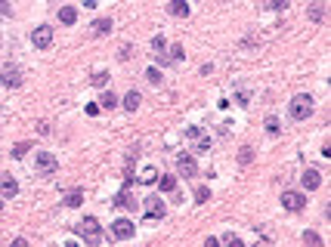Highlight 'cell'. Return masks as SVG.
I'll use <instances>...</instances> for the list:
<instances>
[{
    "instance_id": "1",
    "label": "cell",
    "mask_w": 331,
    "mask_h": 247,
    "mask_svg": "<svg viewBox=\"0 0 331 247\" xmlns=\"http://www.w3.org/2000/svg\"><path fill=\"white\" fill-rule=\"evenodd\" d=\"M74 232H78L90 247L103 244V226H99V219H96V216H84L81 223H74Z\"/></svg>"
},
{
    "instance_id": "2",
    "label": "cell",
    "mask_w": 331,
    "mask_h": 247,
    "mask_svg": "<svg viewBox=\"0 0 331 247\" xmlns=\"http://www.w3.org/2000/svg\"><path fill=\"white\" fill-rule=\"evenodd\" d=\"M313 108H316L313 96L300 93V96H294L291 102H288V117H291V121H307V117L313 115Z\"/></svg>"
},
{
    "instance_id": "3",
    "label": "cell",
    "mask_w": 331,
    "mask_h": 247,
    "mask_svg": "<svg viewBox=\"0 0 331 247\" xmlns=\"http://www.w3.org/2000/svg\"><path fill=\"white\" fill-rule=\"evenodd\" d=\"M133 235H137V226H133V219L118 216L115 223H112V238H115V241H130Z\"/></svg>"
},
{
    "instance_id": "4",
    "label": "cell",
    "mask_w": 331,
    "mask_h": 247,
    "mask_svg": "<svg viewBox=\"0 0 331 247\" xmlns=\"http://www.w3.org/2000/svg\"><path fill=\"white\" fill-rule=\"evenodd\" d=\"M0 83L3 87H10V90H16V87H22V68L19 65H3L0 68Z\"/></svg>"
},
{
    "instance_id": "5",
    "label": "cell",
    "mask_w": 331,
    "mask_h": 247,
    "mask_svg": "<svg viewBox=\"0 0 331 247\" xmlns=\"http://www.w3.org/2000/svg\"><path fill=\"white\" fill-rule=\"evenodd\" d=\"M282 207H285V210H291V214H300V210L307 207V198H303V192L288 189V192L282 195Z\"/></svg>"
},
{
    "instance_id": "6",
    "label": "cell",
    "mask_w": 331,
    "mask_h": 247,
    "mask_svg": "<svg viewBox=\"0 0 331 247\" xmlns=\"http://www.w3.org/2000/svg\"><path fill=\"white\" fill-rule=\"evenodd\" d=\"M146 219H164L167 216V204L161 198H146V207H142Z\"/></svg>"
},
{
    "instance_id": "7",
    "label": "cell",
    "mask_w": 331,
    "mask_h": 247,
    "mask_svg": "<svg viewBox=\"0 0 331 247\" xmlns=\"http://www.w3.org/2000/svg\"><path fill=\"white\" fill-rule=\"evenodd\" d=\"M31 44H35L37 49H47L50 44H53V28H50V25L35 28V31H31Z\"/></svg>"
},
{
    "instance_id": "8",
    "label": "cell",
    "mask_w": 331,
    "mask_h": 247,
    "mask_svg": "<svg viewBox=\"0 0 331 247\" xmlns=\"http://www.w3.org/2000/svg\"><path fill=\"white\" fill-rule=\"evenodd\" d=\"M176 170H180V176H186V180L198 176V164H195L192 155H180V158H176Z\"/></svg>"
},
{
    "instance_id": "9",
    "label": "cell",
    "mask_w": 331,
    "mask_h": 247,
    "mask_svg": "<svg viewBox=\"0 0 331 247\" xmlns=\"http://www.w3.org/2000/svg\"><path fill=\"white\" fill-rule=\"evenodd\" d=\"M19 195V182L10 173H0V198H16Z\"/></svg>"
},
{
    "instance_id": "10",
    "label": "cell",
    "mask_w": 331,
    "mask_h": 247,
    "mask_svg": "<svg viewBox=\"0 0 331 247\" xmlns=\"http://www.w3.org/2000/svg\"><path fill=\"white\" fill-rule=\"evenodd\" d=\"M56 167H59V164H56V158L50 155V151H40V155H37V170H40L44 176H53Z\"/></svg>"
},
{
    "instance_id": "11",
    "label": "cell",
    "mask_w": 331,
    "mask_h": 247,
    "mask_svg": "<svg viewBox=\"0 0 331 247\" xmlns=\"http://www.w3.org/2000/svg\"><path fill=\"white\" fill-rule=\"evenodd\" d=\"M300 182H303V189H307V192H316L319 189V185H322V173H319V170H303V176H300Z\"/></svg>"
},
{
    "instance_id": "12",
    "label": "cell",
    "mask_w": 331,
    "mask_h": 247,
    "mask_svg": "<svg viewBox=\"0 0 331 247\" xmlns=\"http://www.w3.org/2000/svg\"><path fill=\"white\" fill-rule=\"evenodd\" d=\"M115 207H127V210H137V201L130 198V185H124L121 192L115 195Z\"/></svg>"
},
{
    "instance_id": "13",
    "label": "cell",
    "mask_w": 331,
    "mask_h": 247,
    "mask_svg": "<svg viewBox=\"0 0 331 247\" xmlns=\"http://www.w3.org/2000/svg\"><path fill=\"white\" fill-rule=\"evenodd\" d=\"M155 182H158V189L164 192V195H176V180H174L171 173H167V176H158ZM176 201H180V195H176Z\"/></svg>"
},
{
    "instance_id": "14",
    "label": "cell",
    "mask_w": 331,
    "mask_h": 247,
    "mask_svg": "<svg viewBox=\"0 0 331 247\" xmlns=\"http://www.w3.org/2000/svg\"><path fill=\"white\" fill-rule=\"evenodd\" d=\"M171 16L186 19V16H189V3H186V0H171Z\"/></svg>"
},
{
    "instance_id": "15",
    "label": "cell",
    "mask_w": 331,
    "mask_h": 247,
    "mask_svg": "<svg viewBox=\"0 0 331 247\" xmlns=\"http://www.w3.org/2000/svg\"><path fill=\"white\" fill-rule=\"evenodd\" d=\"M139 102H142V96H139L137 90H130V93L124 96V108H127V112H137V108H139Z\"/></svg>"
},
{
    "instance_id": "16",
    "label": "cell",
    "mask_w": 331,
    "mask_h": 247,
    "mask_svg": "<svg viewBox=\"0 0 331 247\" xmlns=\"http://www.w3.org/2000/svg\"><path fill=\"white\" fill-rule=\"evenodd\" d=\"M59 22L74 25V22H78V10H74V6H62V10H59Z\"/></svg>"
},
{
    "instance_id": "17",
    "label": "cell",
    "mask_w": 331,
    "mask_h": 247,
    "mask_svg": "<svg viewBox=\"0 0 331 247\" xmlns=\"http://www.w3.org/2000/svg\"><path fill=\"white\" fill-rule=\"evenodd\" d=\"M108 31H112V19H96L93 22V34H96V37H103Z\"/></svg>"
},
{
    "instance_id": "18",
    "label": "cell",
    "mask_w": 331,
    "mask_h": 247,
    "mask_svg": "<svg viewBox=\"0 0 331 247\" xmlns=\"http://www.w3.org/2000/svg\"><path fill=\"white\" fill-rule=\"evenodd\" d=\"M65 204H69V207H81V204H84V192L81 189H71L69 195H65Z\"/></svg>"
},
{
    "instance_id": "19",
    "label": "cell",
    "mask_w": 331,
    "mask_h": 247,
    "mask_svg": "<svg viewBox=\"0 0 331 247\" xmlns=\"http://www.w3.org/2000/svg\"><path fill=\"white\" fill-rule=\"evenodd\" d=\"M310 19H313V22H322V19H325V3H322V0H316V3L310 6Z\"/></svg>"
},
{
    "instance_id": "20",
    "label": "cell",
    "mask_w": 331,
    "mask_h": 247,
    "mask_svg": "<svg viewBox=\"0 0 331 247\" xmlns=\"http://www.w3.org/2000/svg\"><path fill=\"white\" fill-rule=\"evenodd\" d=\"M152 53H155V56H164V53H167V40L161 37V34L152 37Z\"/></svg>"
},
{
    "instance_id": "21",
    "label": "cell",
    "mask_w": 331,
    "mask_h": 247,
    "mask_svg": "<svg viewBox=\"0 0 331 247\" xmlns=\"http://www.w3.org/2000/svg\"><path fill=\"white\" fill-rule=\"evenodd\" d=\"M28 151H31V142H16V146H13V151H10V155H13L16 161H19V158H25V155H28Z\"/></svg>"
},
{
    "instance_id": "22",
    "label": "cell",
    "mask_w": 331,
    "mask_h": 247,
    "mask_svg": "<svg viewBox=\"0 0 331 247\" xmlns=\"http://www.w3.org/2000/svg\"><path fill=\"white\" fill-rule=\"evenodd\" d=\"M115 105H118L115 93H103V96H99V108H115Z\"/></svg>"
},
{
    "instance_id": "23",
    "label": "cell",
    "mask_w": 331,
    "mask_h": 247,
    "mask_svg": "<svg viewBox=\"0 0 331 247\" xmlns=\"http://www.w3.org/2000/svg\"><path fill=\"white\" fill-rule=\"evenodd\" d=\"M146 78H149V83H161V81H164V74H161L158 65H152L149 71H146Z\"/></svg>"
},
{
    "instance_id": "24",
    "label": "cell",
    "mask_w": 331,
    "mask_h": 247,
    "mask_svg": "<svg viewBox=\"0 0 331 247\" xmlns=\"http://www.w3.org/2000/svg\"><path fill=\"white\" fill-rule=\"evenodd\" d=\"M139 180L146 182V185H152V182L158 180V170H155V167H146V170H142V176H139Z\"/></svg>"
},
{
    "instance_id": "25",
    "label": "cell",
    "mask_w": 331,
    "mask_h": 247,
    "mask_svg": "<svg viewBox=\"0 0 331 247\" xmlns=\"http://www.w3.org/2000/svg\"><path fill=\"white\" fill-rule=\"evenodd\" d=\"M208 201H210V189H208V185H201V189L195 192V204H208Z\"/></svg>"
},
{
    "instance_id": "26",
    "label": "cell",
    "mask_w": 331,
    "mask_h": 247,
    "mask_svg": "<svg viewBox=\"0 0 331 247\" xmlns=\"http://www.w3.org/2000/svg\"><path fill=\"white\" fill-rule=\"evenodd\" d=\"M108 83V71H96L93 74V87H105Z\"/></svg>"
},
{
    "instance_id": "27",
    "label": "cell",
    "mask_w": 331,
    "mask_h": 247,
    "mask_svg": "<svg viewBox=\"0 0 331 247\" xmlns=\"http://www.w3.org/2000/svg\"><path fill=\"white\" fill-rule=\"evenodd\" d=\"M303 241H307V244H313V247H319V244H322V238H319V235L310 229V232H303Z\"/></svg>"
},
{
    "instance_id": "28",
    "label": "cell",
    "mask_w": 331,
    "mask_h": 247,
    "mask_svg": "<svg viewBox=\"0 0 331 247\" xmlns=\"http://www.w3.org/2000/svg\"><path fill=\"white\" fill-rule=\"evenodd\" d=\"M183 56H186V53H183V47H180V44L171 47V59H174V62H183Z\"/></svg>"
},
{
    "instance_id": "29",
    "label": "cell",
    "mask_w": 331,
    "mask_h": 247,
    "mask_svg": "<svg viewBox=\"0 0 331 247\" xmlns=\"http://www.w3.org/2000/svg\"><path fill=\"white\" fill-rule=\"evenodd\" d=\"M195 151H210V139H208V136H198V148H195Z\"/></svg>"
},
{
    "instance_id": "30",
    "label": "cell",
    "mask_w": 331,
    "mask_h": 247,
    "mask_svg": "<svg viewBox=\"0 0 331 247\" xmlns=\"http://www.w3.org/2000/svg\"><path fill=\"white\" fill-rule=\"evenodd\" d=\"M288 3H291V0H273V3H269V6H273L276 13H282V10H288Z\"/></svg>"
},
{
    "instance_id": "31",
    "label": "cell",
    "mask_w": 331,
    "mask_h": 247,
    "mask_svg": "<svg viewBox=\"0 0 331 247\" xmlns=\"http://www.w3.org/2000/svg\"><path fill=\"white\" fill-rule=\"evenodd\" d=\"M220 244H242V238L239 235H223V238H220Z\"/></svg>"
},
{
    "instance_id": "32",
    "label": "cell",
    "mask_w": 331,
    "mask_h": 247,
    "mask_svg": "<svg viewBox=\"0 0 331 247\" xmlns=\"http://www.w3.org/2000/svg\"><path fill=\"white\" fill-rule=\"evenodd\" d=\"M251 158H254V151H251V148H244L242 155H239V164H251Z\"/></svg>"
},
{
    "instance_id": "33",
    "label": "cell",
    "mask_w": 331,
    "mask_h": 247,
    "mask_svg": "<svg viewBox=\"0 0 331 247\" xmlns=\"http://www.w3.org/2000/svg\"><path fill=\"white\" fill-rule=\"evenodd\" d=\"M266 130L269 133H279V121H276V117H266Z\"/></svg>"
},
{
    "instance_id": "34",
    "label": "cell",
    "mask_w": 331,
    "mask_h": 247,
    "mask_svg": "<svg viewBox=\"0 0 331 247\" xmlns=\"http://www.w3.org/2000/svg\"><path fill=\"white\" fill-rule=\"evenodd\" d=\"M0 16H13V6L6 0H0Z\"/></svg>"
},
{
    "instance_id": "35",
    "label": "cell",
    "mask_w": 331,
    "mask_h": 247,
    "mask_svg": "<svg viewBox=\"0 0 331 247\" xmlns=\"http://www.w3.org/2000/svg\"><path fill=\"white\" fill-rule=\"evenodd\" d=\"M84 112H87L90 117H96V115H99V105H96V102H90V105H87V108H84Z\"/></svg>"
},
{
    "instance_id": "36",
    "label": "cell",
    "mask_w": 331,
    "mask_h": 247,
    "mask_svg": "<svg viewBox=\"0 0 331 247\" xmlns=\"http://www.w3.org/2000/svg\"><path fill=\"white\" fill-rule=\"evenodd\" d=\"M186 136H189V139H198L201 130H198V127H189V130H186Z\"/></svg>"
},
{
    "instance_id": "37",
    "label": "cell",
    "mask_w": 331,
    "mask_h": 247,
    "mask_svg": "<svg viewBox=\"0 0 331 247\" xmlns=\"http://www.w3.org/2000/svg\"><path fill=\"white\" fill-rule=\"evenodd\" d=\"M0 210H3V201H0Z\"/></svg>"
}]
</instances>
